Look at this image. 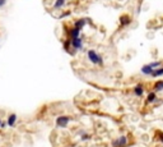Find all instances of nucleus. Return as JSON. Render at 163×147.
<instances>
[{"label": "nucleus", "mask_w": 163, "mask_h": 147, "mask_svg": "<svg viewBox=\"0 0 163 147\" xmlns=\"http://www.w3.org/2000/svg\"><path fill=\"white\" fill-rule=\"evenodd\" d=\"M87 56H88L89 62L92 64H94V65H103V58H102L96 50H92V49L88 50Z\"/></svg>", "instance_id": "f257e3e1"}, {"label": "nucleus", "mask_w": 163, "mask_h": 147, "mask_svg": "<svg viewBox=\"0 0 163 147\" xmlns=\"http://www.w3.org/2000/svg\"><path fill=\"white\" fill-rule=\"evenodd\" d=\"M72 118L68 116V115H60V116L56 118V127L59 128H66L68 124L70 123Z\"/></svg>", "instance_id": "f03ea898"}, {"label": "nucleus", "mask_w": 163, "mask_h": 147, "mask_svg": "<svg viewBox=\"0 0 163 147\" xmlns=\"http://www.w3.org/2000/svg\"><path fill=\"white\" fill-rule=\"evenodd\" d=\"M112 147H126L127 145V137L126 136H120L116 139L112 141Z\"/></svg>", "instance_id": "7ed1b4c3"}, {"label": "nucleus", "mask_w": 163, "mask_h": 147, "mask_svg": "<svg viewBox=\"0 0 163 147\" xmlns=\"http://www.w3.org/2000/svg\"><path fill=\"white\" fill-rule=\"evenodd\" d=\"M70 41V46H73L74 50H80L83 49V38L82 37H76V38H72Z\"/></svg>", "instance_id": "20e7f679"}, {"label": "nucleus", "mask_w": 163, "mask_h": 147, "mask_svg": "<svg viewBox=\"0 0 163 147\" xmlns=\"http://www.w3.org/2000/svg\"><path fill=\"white\" fill-rule=\"evenodd\" d=\"M87 22H89V19L88 18H79V19H76V21L74 22V26L73 27L76 28V30H79V31H82L83 28L85 27V24H87Z\"/></svg>", "instance_id": "39448f33"}, {"label": "nucleus", "mask_w": 163, "mask_h": 147, "mask_svg": "<svg viewBox=\"0 0 163 147\" xmlns=\"http://www.w3.org/2000/svg\"><path fill=\"white\" fill-rule=\"evenodd\" d=\"M17 119H18V116H17V114H10L8 118H6V124H8L9 127H14L15 126V123H17Z\"/></svg>", "instance_id": "423d86ee"}, {"label": "nucleus", "mask_w": 163, "mask_h": 147, "mask_svg": "<svg viewBox=\"0 0 163 147\" xmlns=\"http://www.w3.org/2000/svg\"><path fill=\"white\" fill-rule=\"evenodd\" d=\"M153 69L151 65H149V64H145V65H143L142 67V73L144 76H152V73H153Z\"/></svg>", "instance_id": "0eeeda50"}, {"label": "nucleus", "mask_w": 163, "mask_h": 147, "mask_svg": "<svg viewBox=\"0 0 163 147\" xmlns=\"http://www.w3.org/2000/svg\"><path fill=\"white\" fill-rule=\"evenodd\" d=\"M134 94H135L136 96H139V97L140 96H143V94H144V86L140 85V83L139 85H136L135 87H134Z\"/></svg>", "instance_id": "6e6552de"}, {"label": "nucleus", "mask_w": 163, "mask_h": 147, "mask_svg": "<svg viewBox=\"0 0 163 147\" xmlns=\"http://www.w3.org/2000/svg\"><path fill=\"white\" fill-rule=\"evenodd\" d=\"M120 23H121V26H122V27H125V26L131 23V18H130L129 15H126V14L122 15V17H120Z\"/></svg>", "instance_id": "1a4fd4ad"}, {"label": "nucleus", "mask_w": 163, "mask_h": 147, "mask_svg": "<svg viewBox=\"0 0 163 147\" xmlns=\"http://www.w3.org/2000/svg\"><path fill=\"white\" fill-rule=\"evenodd\" d=\"M69 36H70V40L72 38H76V37H80V31L76 30V28L73 27L72 30L69 31Z\"/></svg>", "instance_id": "9d476101"}, {"label": "nucleus", "mask_w": 163, "mask_h": 147, "mask_svg": "<svg viewBox=\"0 0 163 147\" xmlns=\"http://www.w3.org/2000/svg\"><path fill=\"white\" fill-rule=\"evenodd\" d=\"M155 100H157V94H155L154 91L149 92L148 96H146V104H152V102H154Z\"/></svg>", "instance_id": "9b49d317"}, {"label": "nucleus", "mask_w": 163, "mask_h": 147, "mask_svg": "<svg viewBox=\"0 0 163 147\" xmlns=\"http://www.w3.org/2000/svg\"><path fill=\"white\" fill-rule=\"evenodd\" d=\"M163 76V67H159V68L154 69L152 73V77H154V78H157V77H162Z\"/></svg>", "instance_id": "f8f14e48"}, {"label": "nucleus", "mask_w": 163, "mask_h": 147, "mask_svg": "<svg viewBox=\"0 0 163 147\" xmlns=\"http://www.w3.org/2000/svg\"><path fill=\"white\" fill-rule=\"evenodd\" d=\"M153 89H154V92H161V91H163V81L155 82V85L153 86Z\"/></svg>", "instance_id": "ddd939ff"}, {"label": "nucleus", "mask_w": 163, "mask_h": 147, "mask_svg": "<svg viewBox=\"0 0 163 147\" xmlns=\"http://www.w3.org/2000/svg\"><path fill=\"white\" fill-rule=\"evenodd\" d=\"M66 0H55V4H54V8L55 9H61L64 5H65Z\"/></svg>", "instance_id": "4468645a"}, {"label": "nucleus", "mask_w": 163, "mask_h": 147, "mask_svg": "<svg viewBox=\"0 0 163 147\" xmlns=\"http://www.w3.org/2000/svg\"><path fill=\"white\" fill-rule=\"evenodd\" d=\"M80 138H82V141H88V139H91V136H89L88 133H85V132H82Z\"/></svg>", "instance_id": "2eb2a0df"}, {"label": "nucleus", "mask_w": 163, "mask_h": 147, "mask_svg": "<svg viewBox=\"0 0 163 147\" xmlns=\"http://www.w3.org/2000/svg\"><path fill=\"white\" fill-rule=\"evenodd\" d=\"M149 65H151L153 69H157V68H159V67L162 65V63H161V62H153V63L149 64Z\"/></svg>", "instance_id": "dca6fc26"}, {"label": "nucleus", "mask_w": 163, "mask_h": 147, "mask_svg": "<svg viewBox=\"0 0 163 147\" xmlns=\"http://www.w3.org/2000/svg\"><path fill=\"white\" fill-rule=\"evenodd\" d=\"M157 136H158V139L163 143V132H158V133H157Z\"/></svg>", "instance_id": "f3484780"}, {"label": "nucleus", "mask_w": 163, "mask_h": 147, "mask_svg": "<svg viewBox=\"0 0 163 147\" xmlns=\"http://www.w3.org/2000/svg\"><path fill=\"white\" fill-rule=\"evenodd\" d=\"M6 1H8V0H0V8H3V6L6 4Z\"/></svg>", "instance_id": "a211bd4d"}, {"label": "nucleus", "mask_w": 163, "mask_h": 147, "mask_svg": "<svg viewBox=\"0 0 163 147\" xmlns=\"http://www.w3.org/2000/svg\"><path fill=\"white\" fill-rule=\"evenodd\" d=\"M70 14V12H65V13H63L61 15H60V18H64V17H66V15H69Z\"/></svg>", "instance_id": "6ab92c4d"}, {"label": "nucleus", "mask_w": 163, "mask_h": 147, "mask_svg": "<svg viewBox=\"0 0 163 147\" xmlns=\"http://www.w3.org/2000/svg\"><path fill=\"white\" fill-rule=\"evenodd\" d=\"M6 126H8V124H6L5 121H1V127H0V128H5Z\"/></svg>", "instance_id": "aec40b11"}, {"label": "nucleus", "mask_w": 163, "mask_h": 147, "mask_svg": "<svg viewBox=\"0 0 163 147\" xmlns=\"http://www.w3.org/2000/svg\"><path fill=\"white\" fill-rule=\"evenodd\" d=\"M0 127H1V119H0Z\"/></svg>", "instance_id": "412c9836"}]
</instances>
